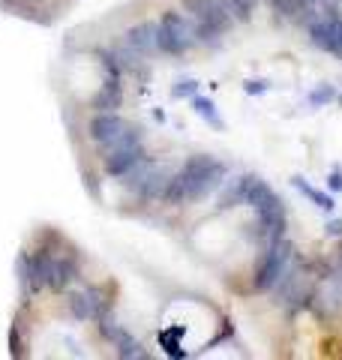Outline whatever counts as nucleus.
<instances>
[{"mask_svg":"<svg viewBox=\"0 0 342 360\" xmlns=\"http://www.w3.org/2000/svg\"><path fill=\"white\" fill-rule=\"evenodd\" d=\"M127 127L129 123L123 120L118 111H96L94 120H90V127H87V132H90V139H94L99 148H108V144H114L123 132H127Z\"/></svg>","mask_w":342,"mask_h":360,"instance_id":"nucleus-10","label":"nucleus"},{"mask_svg":"<svg viewBox=\"0 0 342 360\" xmlns=\"http://www.w3.org/2000/svg\"><path fill=\"white\" fill-rule=\"evenodd\" d=\"M291 243L289 240H279V243H270L265 246V255H261V264L255 270V288L258 291H273V285L282 279V274L291 267Z\"/></svg>","mask_w":342,"mask_h":360,"instance_id":"nucleus-6","label":"nucleus"},{"mask_svg":"<svg viewBox=\"0 0 342 360\" xmlns=\"http://www.w3.org/2000/svg\"><path fill=\"white\" fill-rule=\"evenodd\" d=\"M306 33H310V42L315 49L342 58V18H339V13L336 15H318L315 21L306 25Z\"/></svg>","mask_w":342,"mask_h":360,"instance_id":"nucleus-7","label":"nucleus"},{"mask_svg":"<svg viewBox=\"0 0 342 360\" xmlns=\"http://www.w3.org/2000/svg\"><path fill=\"white\" fill-rule=\"evenodd\" d=\"M102 153H106V172L111 177H123L135 162L144 160V132L139 127H127V132L114 144L102 148Z\"/></svg>","mask_w":342,"mask_h":360,"instance_id":"nucleus-5","label":"nucleus"},{"mask_svg":"<svg viewBox=\"0 0 342 360\" xmlns=\"http://www.w3.org/2000/svg\"><path fill=\"white\" fill-rule=\"evenodd\" d=\"M270 9L277 13V18H294L298 15V4H294V0H270Z\"/></svg>","mask_w":342,"mask_h":360,"instance_id":"nucleus-22","label":"nucleus"},{"mask_svg":"<svg viewBox=\"0 0 342 360\" xmlns=\"http://www.w3.org/2000/svg\"><path fill=\"white\" fill-rule=\"evenodd\" d=\"M273 295H277V303H279V307H285V309H300V307L310 303V291H306L303 276L294 270V264L285 270L282 279L273 285Z\"/></svg>","mask_w":342,"mask_h":360,"instance_id":"nucleus-8","label":"nucleus"},{"mask_svg":"<svg viewBox=\"0 0 342 360\" xmlns=\"http://www.w3.org/2000/svg\"><path fill=\"white\" fill-rule=\"evenodd\" d=\"M123 42H127L129 49L139 51L141 58L159 51V42H156V21H141V25L129 27L127 33H123Z\"/></svg>","mask_w":342,"mask_h":360,"instance_id":"nucleus-13","label":"nucleus"},{"mask_svg":"<svg viewBox=\"0 0 342 360\" xmlns=\"http://www.w3.org/2000/svg\"><path fill=\"white\" fill-rule=\"evenodd\" d=\"M228 174V168L213 160V156H189L184 162L180 172H171V180H168V189L163 201H171V205H184V201H201L208 198L210 193L222 186V180Z\"/></svg>","mask_w":342,"mask_h":360,"instance_id":"nucleus-1","label":"nucleus"},{"mask_svg":"<svg viewBox=\"0 0 342 360\" xmlns=\"http://www.w3.org/2000/svg\"><path fill=\"white\" fill-rule=\"evenodd\" d=\"M123 103V87H120V78H114L108 75L106 82H102V87L96 90V96H94V111H118Z\"/></svg>","mask_w":342,"mask_h":360,"instance_id":"nucleus-14","label":"nucleus"},{"mask_svg":"<svg viewBox=\"0 0 342 360\" xmlns=\"http://www.w3.org/2000/svg\"><path fill=\"white\" fill-rule=\"evenodd\" d=\"M156 42H159V51L171 54V58H180V54H186L192 45L198 42L196 25H192V18L186 13L168 9V13H163V18L156 21Z\"/></svg>","mask_w":342,"mask_h":360,"instance_id":"nucleus-4","label":"nucleus"},{"mask_svg":"<svg viewBox=\"0 0 342 360\" xmlns=\"http://www.w3.org/2000/svg\"><path fill=\"white\" fill-rule=\"evenodd\" d=\"M78 276V267L72 258H63V255H45V288H51V291H63L66 285L72 283V279Z\"/></svg>","mask_w":342,"mask_h":360,"instance_id":"nucleus-12","label":"nucleus"},{"mask_svg":"<svg viewBox=\"0 0 342 360\" xmlns=\"http://www.w3.org/2000/svg\"><path fill=\"white\" fill-rule=\"evenodd\" d=\"M265 90H267V82H246V94H265Z\"/></svg>","mask_w":342,"mask_h":360,"instance_id":"nucleus-25","label":"nucleus"},{"mask_svg":"<svg viewBox=\"0 0 342 360\" xmlns=\"http://www.w3.org/2000/svg\"><path fill=\"white\" fill-rule=\"evenodd\" d=\"M339 105H342V94H339Z\"/></svg>","mask_w":342,"mask_h":360,"instance_id":"nucleus-26","label":"nucleus"},{"mask_svg":"<svg viewBox=\"0 0 342 360\" xmlns=\"http://www.w3.org/2000/svg\"><path fill=\"white\" fill-rule=\"evenodd\" d=\"M249 184H253V174H241V177H232L220 195V210H232L237 205H246V195H249Z\"/></svg>","mask_w":342,"mask_h":360,"instance_id":"nucleus-15","label":"nucleus"},{"mask_svg":"<svg viewBox=\"0 0 342 360\" xmlns=\"http://www.w3.org/2000/svg\"><path fill=\"white\" fill-rule=\"evenodd\" d=\"M327 186L334 189V193H339V189H342V165H336V168H334V174L327 177Z\"/></svg>","mask_w":342,"mask_h":360,"instance_id":"nucleus-23","label":"nucleus"},{"mask_svg":"<svg viewBox=\"0 0 342 360\" xmlns=\"http://www.w3.org/2000/svg\"><path fill=\"white\" fill-rule=\"evenodd\" d=\"M114 348H118V357H127V360H144V357H147V352L141 348V342H135L127 330H123V336H120L118 342H114Z\"/></svg>","mask_w":342,"mask_h":360,"instance_id":"nucleus-18","label":"nucleus"},{"mask_svg":"<svg viewBox=\"0 0 342 360\" xmlns=\"http://www.w3.org/2000/svg\"><path fill=\"white\" fill-rule=\"evenodd\" d=\"M184 9L192 18V25H196L198 42L204 45H216L222 33L234 25L225 0H184Z\"/></svg>","mask_w":342,"mask_h":360,"instance_id":"nucleus-3","label":"nucleus"},{"mask_svg":"<svg viewBox=\"0 0 342 360\" xmlns=\"http://www.w3.org/2000/svg\"><path fill=\"white\" fill-rule=\"evenodd\" d=\"M66 303H70V312L75 321H94L102 315V309H106L99 288H78V291H72Z\"/></svg>","mask_w":342,"mask_h":360,"instance_id":"nucleus-11","label":"nucleus"},{"mask_svg":"<svg viewBox=\"0 0 342 360\" xmlns=\"http://www.w3.org/2000/svg\"><path fill=\"white\" fill-rule=\"evenodd\" d=\"M246 205L255 210L258 231H261V240H265V246L279 243L285 238V207H282L279 195L273 193V189L261 177H253V184H249Z\"/></svg>","mask_w":342,"mask_h":360,"instance_id":"nucleus-2","label":"nucleus"},{"mask_svg":"<svg viewBox=\"0 0 342 360\" xmlns=\"http://www.w3.org/2000/svg\"><path fill=\"white\" fill-rule=\"evenodd\" d=\"M327 234H330V238H342V219L339 217L327 222Z\"/></svg>","mask_w":342,"mask_h":360,"instance_id":"nucleus-24","label":"nucleus"},{"mask_svg":"<svg viewBox=\"0 0 342 360\" xmlns=\"http://www.w3.org/2000/svg\"><path fill=\"white\" fill-rule=\"evenodd\" d=\"M225 6L234 21H249L253 18V9H255V0H225Z\"/></svg>","mask_w":342,"mask_h":360,"instance_id":"nucleus-20","label":"nucleus"},{"mask_svg":"<svg viewBox=\"0 0 342 360\" xmlns=\"http://www.w3.org/2000/svg\"><path fill=\"white\" fill-rule=\"evenodd\" d=\"M291 184H294V189H298L300 195H306V198H310V201H312V205H315L318 210H327V213H330V210L336 207L334 195H330V193H322V189H315L312 184H306L303 177H291Z\"/></svg>","mask_w":342,"mask_h":360,"instance_id":"nucleus-16","label":"nucleus"},{"mask_svg":"<svg viewBox=\"0 0 342 360\" xmlns=\"http://www.w3.org/2000/svg\"><path fill=\"white\" fill-rule=\"evenodd\" d=\"M198 94V82H192V78H184V82H177L171 87V96L175 99H192Z\"/></svg>","mask_w":342,"mask_h":360,"instance_id":"nucleus-21","label":"nucleus"},{"mask_svg":"<svg viewBox=\"0 0 342 360\" xmlns=\"http://www.w3.org/2000/svg\"><path fill=\"white\" fill-rule=\"evenodd\" d=\"M312 309L322 315V319H334V315L342 312V270L330 274L322 285H318L315 297L310 300Z\"/></svg>","mask_w":342,"mask_h":360,"instance_id":"nucleus-9","label":"nucleus"},{"mask_svg":"<svg viewBox=\"0 0 342 360\" xmlns=\"http://www.w3.org/2000/svg\"><path fill=\"white\" fill-rule=\"evenodd\" d=\"M334 99H339L334 84H322V87H315V90L306 94V105H310V108H324V105L334 103Z\"/></svg>","mask_w":342,"mask_h":360,"instance_id":"nucleus-19","label":"nucleus"},{"mask_svg":"<svg viewBox=\"0 0 342 360\" xmlns=\"http://www.w3.org/2000/svg\"><path fill=\"white\" fill-rule=\"evenodd\" d=\"M192 108H196V115L201 117V120H208L210 127H216V129H222L225 123H222V117H220V111H216V105L210 103V99H204V96H192Z\"/></svg>","mask_w":342,"mask_h":360,"instance_id":"nucleus-17","label":"nucleus"}]
</instances>
